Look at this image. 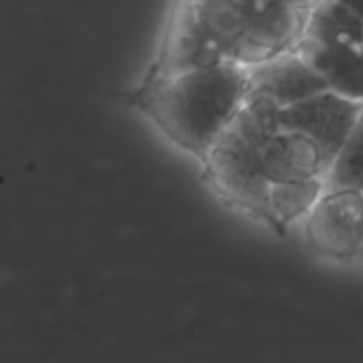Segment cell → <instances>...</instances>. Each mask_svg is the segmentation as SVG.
<instances>
[{
	"instance_id": "6da1fadb",
	"label": "cell",
	"mask_w": 363,
	"mask_h": 363,
	"mask_svg": "<svg viewBox=\"0 0 363 363\" xmlns=\"http://www.w3.org/2000/svg\"><path fill=\"white\" fill-rule=\"evenodd\" d=\"M246 96V67L220 62L169 75L147 71L128 101L169 143L201 162Z\"/></svg>"
},
{
	"instance_id": "30bf717a",
	"label": "cell",
	"mask_w": 363,
	"mask_h": 363,
	"mask_svg": "<svg viewBox=\"0 0 363 363\" xmlns=\"http://www.w3.org/2000/svg\"><path fill=\"white\" fill-rule=\"evenodd\" d=\"M303 43L350 48L363 43V18L335 0H318L308 11Z\"/></svg>"
},
{
	"instance_id": "5b68a950",
	"label": "cell",
	"mask_w": 363,
	"mask_h": 363,
	"mask_svg": "<svg viewBox=\"0 0 363 363\" xmlns=\"http://www.w3.org/2000/svg\"><path fill=\"white\" fill-rule=\"evenodd\" d=\"M308 13L284 0H252L235 65L255 67L276 54L295 50L306 33Z\"/></svg>"
},
{
	"instance_id": "5bb4252c",
	"label": "cell",
	"mask_w": 363,
	"mask_h": 363,
	"mask_svg": "<svg viewBox=\"0 0 363 363\" xmlns=\"http://www.w3.org/2000/svg\"><path fill=\"white\" fill-rule=\"evenodd\" d=\"M335 3H342L344 7L352 9L357 16H361V18H363V0H335Z\"/></svg>"
},
{
	"instance_id": "7a4b0ae2",
	"label": "cell",
	"mask_w": 363,
	"mask_h": 363,
	"mask_svg": "<svg viewBox=\"0 0 363 363\" xmlns=\"http://www.w3.org/2000/svg\"><path fill=\"white\" fill-rule=\"evenodd\" d=\"M201 173L206 186L223 206L265 227H272V182L261 173L257 156L214 145L201 160Z\"/></svg>"
},
{
	"instance_id": "52a82bcc",
	"label": "cell",
	"mask_w": 363,
	"mask_h": 363,
	"mask_svg": "<svg viewBox=\"0 0 363 363\" xmlns=\"http://www.w3.org/2000/svg\"><path fill=\"white\" fill-rule=\"evenodd\" d=\"M246 71L248 92L267 96L280 109L327 90L325 79L299 48L276 54L255 67H248Z\"/></svg>"
},
{
	"instance_id": "4fadbf2b",
	"label": "cell",
	"mask_w": 363,
	"mask_h": 363,
	"mask_svg": "<svg viewBox=\"0 0 363 363\" xmlns=\"http://www.w3.org/2000/svg\"><path fill=\"white\" fill-rule=\"evenodd\" d=\"M323 182L325 191L363 193V113L329 162Z\"/></svg>"
},
{
	"instance_id": "9c48e42d",
	"label": "cell",
	"mask_w": 363,
	"mask_h": 363,
	"mask_svg": "<svg viewBox=\"0 0 363 363\" xmlns=\"http://www.w3.org/2000/svg\"><path fill=\"white\" fill-rule=\"evenodd\" d=\"M297 48L320 73L327 90L363 103V43L350 48H323L301 41Z\"/></svg>"
},
{
	"instance_id": "3957f363",
	"label": "cell",
	"mask_w": 363,
	"mask_h": 363,
	"mask_svg": "<svg viewBox=\"0 0 363 363\" xmlns=\"http://www.w3.org/2000/svg\"><path fill=\"white\" fill-rule=\"evenodd\" d=\"M303 240L314 255L348 263L363 252V193L325 191L303 220Z\"/></svg>"
},
{
	"instance_id": "7c38bea8",
	"label": "cell",
	"mask_w": 363,
	"mask_h": 363,
	"mask_svg": "<svg viewBox=\"0 0 363 363\" xmlns=\"http://www.w3.org/2000/svg\"><path fill=\"white\" fill-rule=\"evenodd\" d=\"M325 193L323 177H306V179H286L272 182L269 189V216L272 231L284 235L291 225L303 223L312 212L316 201Z\"/></svg>"
},
{
	"instance_id": "8992f818",
	"label": "cell",
	"mask_w": 363,
	"mask_h": 363,
	"mask_svg": "<svg viewBox=\"0 0 363 363\" xmlns=\"http://www.w3.org/2000/svg\"><path fill=\"white\" fill-rule=\"evenodd\" d=\"M361 113L363 103L344 99L331 90H323L301 103L282 107L278 113V122L280 126L308 135L318 145L325 164L329 167V162L354 128Z\"/></svg>"
},
{
	"instance_id": "9a60e30c",
	"label": "cell",
	"mask_w": 363,
	"mask_h": 363,
	"mask_svg": "<svg viewBox=\"0 0 363 363\" xmlns=\"http://www.w3.org/2000/svg\"><path fill=\"white\" fill-rule=\"evenodd\" d=\"M284 3H289V5H293V7H297V9H301V11H310L318 0H284Z\"/></svg>"
},
{
	"instance_id": "8fae6325",
	"label": "cell",
	"mask_w": 363,
	"mask_h": 363,
	"mask_svg": "<svg viewBox=\"0 0 363 363\" xmlns=\"http://www.w3.org/2000/svg\"><path fill=\"white\" fill-rule=\"evenodd\" d=\"M184 3L223 48L227 60L233 62L244 37L252 0H184Z\"/></svg>"
},
{
	"instance_id": "2e32d148",
	"label": "cell",
	"mask_w": 363,
	"mask_h": 363,
	"mask_svg": "<svg viewBox=\"0 0 363 363\" xmlns=\"http://www.w3.org/2000/svg\"><path fill=\"white\" fill-rule=\"evenodd\" d=\"M361 259H363V252H361Z\"/></svg>"
},
{
	"instance_id": "ba28073f",
	"label": "cell",
	"mask_w": 363,
	"mask_h": 363,
	"mask_svg": "<svg viewBox=\"0 0 363 363\" xmlns=\"http://www.w3.org/2000/svg\"><path fill=\"white\" fill-rule=\"evenodd\" d=\"M259 169L269 182H286L323 177L327 164L323 152L308 135L278 126L259 147Z\"/></svg>"
},
{
	"instance_id": "277c9868",
	"label": "cell",
	"mask_w": 363,
	"mask_h": 363,
	"mask_svg": "<svg viewBox=\"0 0 363 363\" xmlns=\"http://www.w3.org/2000/svg\"><path fill=\"white\" fill-rule=\"evenodd\" d=\"M229 62L223 48L195 18L184 0H171L169 18L156 50L150 73L169 75L199 67Z\"/></svg>"
}]
</instances>
